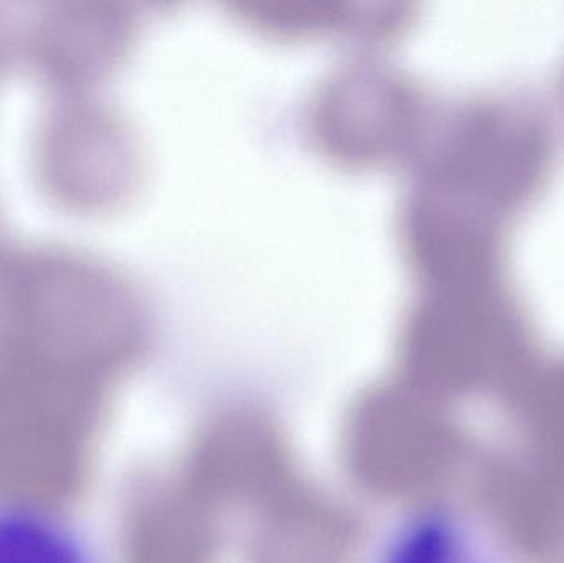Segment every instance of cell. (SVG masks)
Returning <instances> with one entry per match:
<instances>
[{
    "mask_svg": "<svg viewBox=\"0 0 564 563\" xmlns=\"http://www.w3.org/2000/svg\"><path fill=\"white\" fill-rule=\"evenodd\" d=\"M0 563H101L89 539L52 509L0 505Z\"/></svg>",
    "mask_w": 564,
    "mask_h": 563,
    "instance_id": "6da1fadb",
    "label": "cell"
},
{
    "mask_svg": "<svg viewBox=\"0 0 564 563\" xmlns=\"http://www.w3.org/2000/svg\"><path fill=\"white\" fill-rule=\"evenodd\" d=\"M377 563H490V559L459 519L423 511L391 529Z\"/></svg>",
    "mask_w": 564,
    "mask_h": 563,
    "instance_id": "7a4b0ae2",
    "label": "cell"
}]
</instances>
